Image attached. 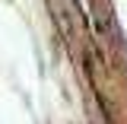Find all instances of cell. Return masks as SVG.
Here are the masks:
<instances>
[]
</instances>
